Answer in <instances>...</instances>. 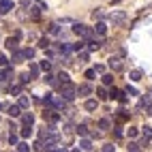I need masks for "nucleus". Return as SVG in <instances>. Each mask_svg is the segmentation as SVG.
Wrapping results in <instances>:
<instances>
[{
  "label": "nucleus",
  "mask_w": 152,
  "mask_h": 152,
  "mask_svg": "<svg viewBox=\"0 0 152 152\" xmlns=\"http://www.w3.org/2000/svg\"><path fill=\"white\" fill-rule=\"evenodd\" d=\"M60 94H62V96L69 101V103H71V101H73V99L77 96V86H73L71 82H66V84L60 86Z\"/></svg>",
  "instance_id": "nucleus-1"
},
{
  "label": "nucleus",
  "mask_w": 152,
  "mask_h": 152,
  "mask_svg": "<svg viewBox=\"0 0 152 152\" xmlns=\"http://www.w3.org/2000/svg\"><path fill=\"white\" fill-rule=\"evenodd\" d=\"M73 32H75L77 37L86 39V41L94 39V37H92V34H94V30H92V28H88V26H84V24H75V26H73Z\"/></svg>",
  "instance_id": "nucleus-2"
},
{
  "label": "nucleus",
  "mask_w": 152,
  "mask_h": 152,
  "mask_svg": "<svg viewBox=\"0 0 152 152\" xmlns=\"http://www.w3.org/2000/svg\"><path fill=\"white\" fill-rule=\"evenodd\" d=\"M43 118L47 120V122H60V118H62V114H60L58 107H47L43 111Z\"/></svg>",
  "instance_id": "nucleus-3"
},
{
  "label": "nucleus",
  "mask_w": 152,
  "mask_h": 152,
  "mask_svg": "<svg viewBox=\"0 0 152 152\" xmlns=\"http://www.w3.org/2000/svg\"><path fill=\"white\" fill-rule=\"evenodd\" d=\"M109 22L114 24V26H122L126 22V13L124 11H114V13L109 15Z\"/></svg>",
  "instance_id": "nucleus-4"
},
{
  "label": "nucleus",
  "mask_w": 152,
  "mask_h": 152,
  "mask_svg": "<svg viewBox=\"0 0 152 152\" xmlns=\"http://www.w3.org/2000/svg\"><path fill=\"white\" fill-rule=\"evenodd\" d=\"M126 92H122V90H118V88H111L109 90V99H116V101H120V103H126V96H124Z\"/></svg>",
  "instance_id": "nucleus-5"
},
{
  "label": "nucleus",
  "mask_w": 152,
  "mask_h": 152,
  "mask_svg": "<svg viewBox=\"0 0 152 152\" xmlns=\"http://www.w3.org/2000/svg\"><path fill=\"white\" fill-rule=\"evenodd\" d=\"M15 9V4L11 2V0H0V15H7V13H11Z\"/></svg>",
  "instance_id": "nucleus-6"
},
{
  "label": "nucleus",
  "mask_w": 152,
  "mask_h": 152,
  "mask_svg": "<svg viewBox=\"0 0 152 152\" xmlns=\"http://www.w3.org/2000/svg\"><path fill=\"white\" fill-rule=\"evenodd\" d=\"M107 64H109L111 71H122V66H124L120 58H109V62H107Z\"/></svg>",
  "instance_id": "nucleus-7"
},
{
  "label": "nucleus",
  "mask_w": 152,
  "mask_h": 152,
  "mask_svg": "<svg viewBox=\"0 0 152 152\" xmlns=\"http://www.w3.org/2000/svg\"><path fill=\"white\" fill-rule=\"evenodd\" d=\"M90 92H92V86H90V84H79L77 86V94L79 96H88Z\"/></svg>",
  "instance_id": "nucleus-8"
},
{
  "label": "nucleus",
  "mask_w": 152,
  "mask_h": 152,
  "mask_svg": "<svg viewBox=\"0 0 152 152\" xmlns=\"http://www.w3.org/2000/svg\"><path fill=\"white\" fill-rule=\"evenodd\" d=\"M11 77H13V69L11 66H2V71H0V79H2V82H9Z\"/></svg>",
  "instance_id": "nucleus-9"
},
{
  "label": "nucleus",
  "mask_w": 152,
  "mask_h": 152,
  "mask_svg": "<svg viewBox=\"0 0 152 152\" xmlns=\"http://www.w3.org/2000/svg\"><path fill=\"white\" fill-rule=\"evenodd\" d=\"M17 39H19V37H9L7 41H4V47L11 49V52H15V49H17Z\"/></svg>",
  "instance_id": "nucleus-10"
},
{
  "label": "nucleus",
  "mask_w": 152,
  "mask_h": 152,
  "mask_svg": "<svg viewBox=\"0 0 152 152\" xmlns=\"http://www.w3.org/2000/svg\"><path fill=\"white\" fill-rule=\"evenodd\" d=\"M94 32H96L99 37H105V34H107V26H105L103 22H101V19L96 22V26H94Z\"/></svg>",
  "instance_id": "nucleus-11"
},
{
  "label": "nucleus",
  "mask_w": 152,
  "mask_h": 152,
  "mask_svg": "<svg viewBox=\"0 0 152 152\" xmlns=\"http://www.w3.org/2000/svg\"><path fill=\"white\" fill-rule=\"evenodd\" d=\"M45 82H47L49 86H56V88L62 86V84H60V79H56V75H52V73H45Z\"/></svg>",
  "instance_id": "nucleus-12"
},
{
  "label": "nucleus",
  "mask_w": 152,
  "mask_h": 152,
  "mask_svg": "<svg viewBox=\"0 0 152 152\" xmlns=\"http://www.w3.org/2000/svg\"><path fill=\"white\" fill-rule=\"evenodd\" d=\"M24 60H26V54H24V49H15V52H13V62H24Z\"/></svg>",
  "instance_id": "nucleus-13"
},
{
  "label": "nucleus",
  "mask_w": 152,
  "mask_h": 152,
  "mask_svg": "<svg viewBox=\"0 0 152 152\" xmlns=\"http://www.w3.org/2000/svg\"><path fill=\"white\" fill-rule=\"evenodd\" d=\"M9 114L13 118H22V107L19 105H9Z\"/></svg>",
  "instance_id": "nucleus-14"
},
{
  "label": "nucleus",
  "mask_w": 152,
  "mask_h": 152,
  "mask_svg": "<svg viewBox=\"0 0 152 152\" xmlns=\"http://www.w3.org/2000/svg\"><path fill=\"white\" fill-rule=\"evenodd\" d=\"M96 105H99V99H88L86 103H84V107H86L88 111H94V109H96Z\"/></svg>",
  "instance_id": "nucleus-15"
},
{
  "label": "nucleus",
  "mask_w": 152,
  "mask_h": 152,
  "mask_svg": "<svg viewBox=\"0 0 152 152\" xmlns=\"http://www.w3.org/2000/svg\"><path fill=\"white\" fill-rule=\"evenodd\" d=\"M96 99H99V101H107V99H109V92H107L105 88H99V90H96Z\"/></svg>",
  "instance_id": "nucleus-16"
},
{
  "label": "nucleus",
  "mask_w": 152,
  "mask_h": 152,
  "mask_svg": "<svg viewBox=\"0 0 152 152\" xmlns=\"http://www.w3.org/2000/svg\"><path fill=\"white\" fill-rule=\"evenodd\" d=\"M17 105L22 107V109H28V107H30V99L24 96V94H19V103H17Z\"/></svg>",
  "instance_id": "nucleus-17"
},
{
  "label": "nucleus",
  "mask_w": 152,
  "mask_h": 152,
  "mask_svg": "<svg viewBox=\"0 0 152 152\" xmlns=\"http://www.w3.org/2000/svg\"><path fill=\"white\" fill-rule=\"evenodd\" d=\"M32 122H34V116L30 111L28 114H22V124H32Z\"/></svg>",
  "instance_id": "nucleus-18"
},
{
  "label": "nucleus",
  "mask_w": 152,
  "mask_h": 152,
  "mask_svg": "<svg viewBox=\"0 0 152 152\" xmlns=\"http://www.w3.org/2000/svg\"><path fill=\"white\" fill-rule=\"evenodd\" d=\"M30 135H32V124H24V129H22V137L28 139Z\"/></svg>",
  "instance_id": "nucleus-19"
},
{
  "label": "nucleus",
  "mask_w": 152,
  "mask_h": 152,
  "mask_svg": "<svg viewBox=\"0 0 152 152\" xmlns=\"http://www.w3.org/2000/svg\"><path fill=\"white\" fill-rule=\"evenodd\" d=\"M30 75H32V77H37L39 75V71H41V64H34V62H30Z\"/></svg>",
  "instance_id": "nucleus-20"
},
{
  "label": "nucleus",
  "mask_w": 152,
  "mask_h": 152,
  "mask_svg": "<svg viewBox=\"0 0 152 152\" xmlns=\"http://www.w3.org/2000/svg\"><path fill=\"white\" fill-rule=\"evenodd\" d=\"M79 150H92V144H90V139H82V141H79Z\"/></svg>",
  "instance_id": "nucleus-21"
},
{
  "label": "nucleus",
  "mask_w": 152,
  "mask_h": 152,
  "mask_svg": "<svg viewBox=\"0 0 152 152\" xmlns=\"http://www.w3.org/2000/svg\"><path fill=\"white\" fill-rule=\"evenodd\" d=\"M111 126V120L109 118H101L99 120V129H109Z\"/></svg>",
  "instance_id": "nucleus-22"
},
{
  "label": "nucleus",
  "mask_w": 152,
  "mask_h": 152,
  "mask_svg": "<svg viewBox=\"0 0 152 152\" xmlns=\"http://www.w3.org/2000/svg\"><path fill=\"white\" fill-rule=\"evenodd\" d=\"M77 135L79 137H86L88 135V126L86 124H77Z\"/></svg>",
  "instance_id": "nucleus-23"
},
{
  "label": "nucleus",
  "mask_w": 152,
  "mask_h": 152,
  "mask_svg": "<svg viewBox=\"0 0 152 152\" xmlns=\"http://www.w3.org/2000/svg\"><path fill=\"white\" fill-rule=\"evenodd\" d=\"M88 43H90V45H88L90 52H94V49H101V41H94V39H90Z\"/></svg>",
  "instance_id": "nucleus-24"
},
{
  "label": "nucleus",
  "mask_w": 152,
  "mask_h": 152,
  "mask_svg": "<svg viewBox=\"0 0 152 152\" xmlns=\"http://www.w3.org/2000/svg\"><path fill=\"white\" fill-rule=\"evenodd\" d=\"M94 75H96V69H88L86 73H84V77L88 79V82H92V79H94Z\"/></svg>",
  "instance_id": "nucleus-25"
},
{
  "label": "nucleus",
  "mask_w": 152,
  "mask_h": 152,
  "mask_svg": "<svg viewBox=\"0 0 152 152\" xmlns=\"http://www.w3.org/2000/svg\"><path fill=\"white\" fill-rule=\"evenodd\" d=\"M17 133H15V131H11V133H9V144H11V146H17Z\"/></svg>",
  "instance_id": "nucleus-26"
},
{
  "label": "nucleus",
  "mask_w": 152,
  "mask_h": 152,
  "mask_svg": "<svg viewBox=\"0 0 152 152\" xmlns=\"http://www.w3.org/2000/svg\"><path fill=\"white\" fill-rule=\"evenodd\" d=\"M103 84H105V86H111V84H114V75H111V73H105V75H103Z\"/></svg>",
  "instance_id": "nucleus-27"
},
{
  "label": "nucleus",
  "mask_w": 152,
  "mask_h": 152,
  "mask_svg": "<svg viewBox=\"0 0 152 152\" xmlns=\"http://www.w3.org/2000/svg\"><path fill=\"white\" fill-rule=\"evenodd\" d=\"M15 148H17L19 152H28V150H30V146L26 144V141H17V146H15Z\"/></svg>",
  "instance_id": "nucleus-28"
},
{
  "label": "nucleus",
  "mask_w": 152,
  "mask_h": 152,
  "mask_svg": "<svg viewBox=\"0 0 152 152\" xmlns=\"http://www.w3.org/2000/svg\"><path fill=\"white\" fill-rule=\"evenodd\" d=\"M131 82H139V79H141V71H131Z\"/></svg>",
  "instance_id": "nucleus-29"
},
{
  "label": "nucleus",
  "mask_w": 152,
  "mask_h": 152,
  "mask_svg": "<svg viewBox=\"0 0 152 152\" xmlns=\"http://www.w3.org/2000/svg\"><path fill=\"white\" fill-rule=\"evenodd\" d=\"M24 54H26V60H32L34 58V49L32 47H24Z\"/></svg>",
  "instance_id": "nucleus-30"
},
{
  "label": "nucleus",
  "mask_w": 152,
  "mask_h": 152,
  "mask_svg": "<svg viewBox=\"0 0 152 152\" xmlns=\"http://www.w3.org/2000/svg\"><path fill=\"white\" fill-rule=\"evenodd\" d=\"M39 47H41V49H47V47H49V39H47V37L39 39Z\"/></svg>",
  "instance_id": "nucleus-31"
},
{
  "label": "nucleus",
  "mask_w": 152,
  "mask_h": 152,
  "mask_svg": "<svg viewBox=\"0 0 152 152\" xmlns=\"http://www.w3.org/2000/svg\"><path fill=\"white\" fill-rule=\"evenodd\" d=\"M30 79H32V75H30V73H22V75H19V82H22V84H28Z\"/></svg>",
  "instance_id": "nucleus-32"
},
{
  "label": "nucleus",
  "mask_w": 152,
  "mask_h": 152,
  "mask_svg": "<svg viewBox=\"0 0 152 152\" xmlns=\"http://www.w3.org/2000/svg\"><path fill=\"white\" fill-rule=\"evenodd\" d=\"M126 135H129V137H131V139H135V137H137V135H139V131H137V129H133V126H131V129H129V131H126Z\"/></svg>",
  "instance_id": "nucleus-33"
},
{
  "label": "nucleus",
  "mask_w": 152,
  "mask_h": 152,
  "mask_svg": "<svg viewBox=\"0 0 152 152\" xmlns=\"http://www.w3.org/2000/svg\"><path fill=\"white\" fill-rule=\"evenodd\" d=\"M58 79H60V84H66V82H71V79H69V73H58Z\"/></svg>",
  "instance_id": "nucleus-34"
},
{
  "label": "nucleus",
  "mask_w": 152,
  "mask_h": 152,
  "mask_svg": "<svg viewBox=\"0 0 152 152\" xmlns=\"http://www.w3.org/2000/svg\"><path fill=\"white\" fill-rule=\"evenodd\" d=\"M41 69H43L45 73H47V71L52 69V62H49V60H41Z\"/></svg>",
  "instance_id": "nucleus-35"
},
{
  "label": "nucleus",
  "mask_w": 152,
  "mask_h": 152,
  "mask_svg": "<svg viewBox=\"0 0 152 152\" xmlns=\"http://www.w3.org/2000/svg\"><path fill=\"white\" fill-rule=\"evenodd\" d=\"M126 148H129V152H131V150H141L144 146H141V144H135V141H131V144H129Z\"/></svg>",
  "instance_id": "nucleus-36"
},
{
  "label": "nucleus",
  "mask_w": 152,
  "mask_h": 152,
  "mask_svg": "<svg viewBox=\"0 0 152 152\" xmlns=\"http://www.w3.org/2000/svg\"><path fill=\"white\" fill-rule=\"evenodd\" d=\"M141 133L146 135V139H152V126H144V131Z\"/></svg>",
  "instance_id": "nucleus-37"
},
{
  "label": "nucleus",
  "mask_w": 152,
  "mask_h": 152,
  "mask_svg": "<svg viewBox=\"0 0 152 152\" xmlns=\"http://www.w3.org/2000/svg\"><path fill=\"white\" fill-rule=\"evenodd\" d=\"M124 92H126V94H131V96H137V94H139V92H137V90H135L133 86H126V90H124Z\"/></svg>",
  "instance_id": "nucleus-38"
},
{
  "label": "nucleus",
  "mask_w": 152,
  "mask_h": 152,
  "mask_svg": "<svg viewBox=\"0 0 152 152\" xmlns=\"http://www.w3.org/2000/svg\"><path fill=\"white\" fill-rule=\"evenodd\" d=\"M103 17H105V13L101 11V9H99V11H94V13H92V19H103Z\"/></svg>",
  "instance_id": "nucleus-39"
},
{
  "label": "nucleus",
  "mask_w": 152,
  "mask_h": 152,
  "mask_svg": "<svg viewBox=\"0 0 152 152\" xmlns=\"http://www.w3.org/2000/svg\"><path fill=\"white\" fill-rule=\"evenodd\" d=\"M11 94L19 96V94H22V86H13V88H11Z\"/></svg>",
  "instance_id": "nucleus-40"
},
{
  "label": "nucleus",
  "mask_w": 152,
  "mask_h": 152,
  "mask_svg": "<svg viewBox=\"0 0 152 152\" xmlns=\"http://www.w3.org/2000/svg\"><path fill=\"white\" fill-rule=\"evenodd\" d=\"M0 66H9V60H7L4 54H0Z\"/></svg>",
  "instance_id": "nucleus-41"
},
{
  "label": "nucleus",
  "mask_w": 152,
  "mask_h": 152,
  "mask_svg": "<svg viewBox=\"0 0 152 152\" xmlns=\"http://www.w3.org/2000/svg\"><path fill=\"white\" fill-rule=\"evenodd\" d=\"M118 120H129V114H124V109L118 111Z\"/></svg>",
  "instance_id": "nucleus-42"
},
{
  "label": "nucleus",
  "mask_w": 152,
  "mask_h": 152,
  "mask_svg": "<svg viewBox=\"0 0 152 152\" xmlns=\"http://www.w3.org/2000/svg\"><path fill=\"white\" fill-rule=\"evenodd\" d=\"M49 32H52V34H58V24H49Z\"/></svg>",
  "instance_id": "nucleus-43"
},
{
  "label": "nucleus",
  "mask_w": 152,
  "mask_h": 152,
  "mask_svg": "<svg viewBox=\"0 0 152 152\" xmlns=\"http://www.w3.org/2000/svg\"><path fill=\"white\" fill-rule=\"evenodd\" d=\"M111 150H114V146H111V144H105V146H103V152H111Z\"/></svg>",
  "instance_id": "nucleus-44"
},
{
  "label": "nucleus",
  "mask_w": 152,
  "mask_h": 152,
  "mask_svg": "<svg viewBox=\"0 0 152 152\" xmlns=\"http://www.w3.org/2000/svg\"><path fill=\"white\" fill-rule=\"evenodd\" d=\"M86 60H88V54H86V52L79 54V62H86Z\"/></svg>",
  "instance_id": "nucleus-45"
},
{
  "label": "nucleus",
  "mask_w": 152,
  "mask_h": 152,
  "mask_svg": "<svg viewBox=\"0 0 152 152\" xmlns=\"http://www.w3.org/2000/svg\"><path fill=\"white\" fill-rule=\"evenodd\" d=\"M94 69H96V73H103V71H105V64H96Z\"/></svg>",
  "instance_id": "nucleus-46"
},
{
  "label": "nucleus",
  "mask_w": 152,
  "mask_h": 152,
  "mask_svg": "<svg viewBox=\"0 0 152 152\" xmlns=\"http://www.w3.org/2000/svg\"><path fill=\"white\" fill-rule=\"evenodd\" d=\"M82 47H84V43H82V41H79V43H75V45H73V49H75V52H79V49H82Z\"/></svg>",
  "instance_id": "nucleus-47"
},
{
  "label": "nucleus",
  "mask_w": 152,
  "mask_h": 152,
  "mask_svg": "<svg viewBox=\"0 0 152 152\" xmlns=\"http://www.w3.org/2000/svg\"><path fill=\"white\" fill-rule=\"evenodd\" d=\"M146 99H148V103H152V90H148V94H146Z\"/></svg>",
  "instance_id": "nucleus-48"
},
{
  "label": "nucleus",
  "mask_w": 152,
  "mask_h": 152,
  "mask_svg": "<svg viewBox=\"0 0 152 152\" xmlns=\"http://www.w3.org/2000/svg\"><path fill=\"white\" fill-rule=\"evenodd\" d=\"M0 107H2V105H0Z\"/></svg>",
  "instance_id": "nucleus-49"
}]
</instances>
